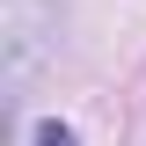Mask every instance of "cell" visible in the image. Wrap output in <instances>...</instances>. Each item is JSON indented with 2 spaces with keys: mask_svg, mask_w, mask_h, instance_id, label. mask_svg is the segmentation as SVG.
I'll return each instance as SVG.
<instances>
[{
  "mask_svg": "<svg viewBox=\"0 0 146 146\" xmlns=\"http://www.w3.org/2000/svg\"><path fill=\"white\" fill-rule=\"evenodd\" d=\"M36 146H73V131L66 124H36Z\"/></svg>",
  "mask_w": 146,
  "mask_h": 146,
  "instance_id": "1",
  "label": "cell"
}]
</instances>
